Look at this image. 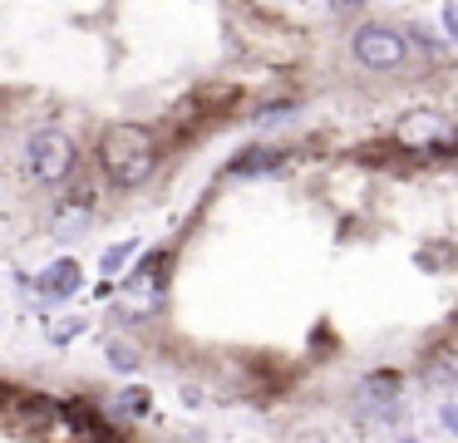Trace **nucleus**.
Returning a JSON list of instances; mask_svg holds the SVG:
<instances>
[{
	"mask_svg": "<svg viewBox=\"0 0 458 443\" xmlns=\"http://www.w3.org/2000/svg\"><path fill=\"white\" fill-rule=\"evenodd\" d=\"M360 399L375 404L379 413H389V409L399 404V374H394V370H375V374H365V379H360Z\"/></svg>",
	"mask_w": 458,
	"mask_h": 443,
	"instance_id": "nucleus-7",
	"label": "nucleus"
},
{
	"mask_svg": "<svg viewBox=\"0 0 458 443\" xmlns=\"http://www.w3.org/2000/svg\"><path fill=\"white\" fill-rule=\"evenodd\" d=\"M99 167L114 187L133 192L158 167V143H153V133L143 124H109L99 133Z\"/></svg>",
	"mask_w": 458,
	"mask_h": 443,
	"instance_id": "nucleus-1",
	"label": "nucleus"
},
{
	"mask_svg": "<svg viewBox=\"0 0 458 443\" xmlns=\"http://www.w3.org/2000/svg\"><path fill=\"white\" fill-rule=\"evenodd\" d=\"M350 55H355V64L389 74L409 59V30L389 25V20H365V25L350 30Z\"/></svg>",
	"mask_w": 458,
	"mask_h": 443,
	"instance_id": "nucleus-3",
	"label": "nucleus"
},
{
	"mask_svg": "<svg viewBox=\"0 0 458 443\" xmlns=\"http://www.w3.org/2000/svg\"><path fill=\"white\" fill-rule=\"evenodd\" d=\"M424 384H438V389H448V384H458V354L454 350H434L424 360Z\"/></svg>",
	"mask_w": 458,
	"mask_h": 443,
	"instance_id": "nucleus-9",
	"label": "nucleus"
},
{
	"mask_svg": "<svg viewBox=\"0 0 458 443\" xmlns=\"http://www.w3.org/2000/svg\"><path fill=\"white\" fill-rule=\"evenodd\" d=\"M109 364L114 370H139V350H129L123 340H114L109 345Z\"/></svg>",
	"mask_w": 458,
	"mask_h": 443,
	"instance_id": "nucleus-12",
	"label": "nucleus"
},
{
	"mask_svg": "<svg viewBox=\"0 0 458 443\" xmlns=\"http://www.w3.org/2000/svg\"><path fill=\"white\" fill-rule=\"evenodd\" d=\"M173 443H208L202 433H182V439H173Z\"/></svg>",
	"mask_w": 458,
	"mask_h": 443,
	"instance_id": "nucleus-16",
	"label": "nucleus"
},
{
	"mask_svg": "<svg viewBox=\"0 0 458 443\" xmlns=\"http://www.w3.org/2000/svg\"><path fill=\"white\" fill-rule=\"evenodd\" d=\"M444 30H448V39L458 45V0H444Z\"/></svg>",
	"mask_w": 458,
	"mask_h": 443,
	"instance_id": "nucleus-13",
	"label": "nucleus"
},
{
	"mask_svg": "<svg viewBox=\"0 0 458 443\" xmlns=\"http://www.w3.org/2000/svg\"><path fill=\"white\" fill-rule=\"evenodd\" d=\"M133 256H139V242H133V236H129V242H119V246H109V251H104V276H119L123 271V261H133Z\"/></svg>",
	"mask_w": 458,
	"mask_h": 443,
	"instance_id": "nucleus-11",
	"label": "nucleus"
},
{
	"mask_svg": "<svg viewBox=\"0 0 458 443\" xmlns=\"http://www.w3.org/2000/svg\"><path fill=\"white\" fill-rule=\"evenodd\" d=\"M394 138L404 148H414V153H434V148L454 143V124L444 114H434V108H414V114H404L394 124Z\"/></svg>",
	"mask_w": 458,
	"mask_h": 443,
	"instance_id": "nucleus-4",
	"label": "nucleus"
},
{
	"mask_svg": "<svg viewBox=\"0 0 458 443\" xmlns=\"http://www.w3.org/2000/svg\"><path fill=\"white\" fill-rule=\"evenodd\" d=\"M163 271H168V246H158V251H143V261L133 266L129 276H123V291H163Z\"/></svg>",
	"mask_w": 458,
	"mask_h": 443,
	"instance_id": "nucleus-6",
	"label": "nucleus"
},
{
	"mask_svg": "<svg viewBox=\"0 0 458 443\" xmlns=\"http://www.w3.org/2000/svg\"><path fill=\"white\" fill-rule=\"evenodd\" d=\"M114 409H119V413H133V419H139V413H148V389H143V384H129V389H119Z\"/></svg>",
	"mask_w": 458,
	"mask_h": 443,
	"instance_id": "nucleus-10",
	"label": "nucleus"
},
{
	"mask_svg": "<svg viewBox=\"0 0 458 443\" xmlns=\"http://www.w3.org/2000/svg\"><path fill=\"white\" fill-rule=\"evenodd\" d=\"M286 163V153L281 148H247V153H237V163L227 167L232 177H261V173H271V167H281Z\"/></svg>",
	"mask_w": 458,
	"mask_h": 443,
	"instance_id": "nucleus-8",
	"label": "nucleus"
},
{
	"mask_svg": "<svg viewBox=\"0 0 458 443\" xmlns=\"http://www.w3.org/2000/svg\"><path fill=\"white\" fill-rule=\"evenodd\" d=\"M335 10H360V5H369V0H330Z\"/></svg>",
	"mask_w": 458,
	"mask_h": 443,
	"instance_id": "nucleus-14",
	"label": "nucleus"
},
{
	"mask_svg": "<svg viewBox=\"0 0 458 443\" xmlns=\"http://www.w3.org/2000/svg\"><path fill=\"white\" fill-rule=\"evenodd\" d=\"M80 285H84V266L74 261V256H60V261H50L35 276V291L50 295V301H64V295H74Z\"/></svg>",
	"mask_w": 458,
	"mask_h": 443,
	"instance_id": "nucleus-5",
	"label": "nucleus"
},
{
	"mask_svg": "<svg viewBox=\"0 0 458 443\" xmlns=\"http://www.w3.org/2000/svg\"><path fill=\"white\" fill-rule=\"evenodd\" d=\"M25 167H30L35 183L64 187L74 173H80V148H74V138L64 133V128L45 124V128H35L30 143H25Z\"/></svg>",
	"mask_w": 458,
	"mask_h": 443,
	"instance_id": "nucleus-2",
	"label": "nucleus"
},
{
	"mask_svg": "<svg viewBox=\"0 0 458 443\" xmlns=\"http://www.w3.org/2000/svg\"><path fill=\"white\" fill-rule=\"evenodd\" d=\"M444 423H448V429H458V404H454V409H444Z\"/></svg>",
	"mask_w": 458,
	"mask_h": 443,
	"instance_id": "nucleus-15",
	"label": "nucleus"
}]
</instances>
